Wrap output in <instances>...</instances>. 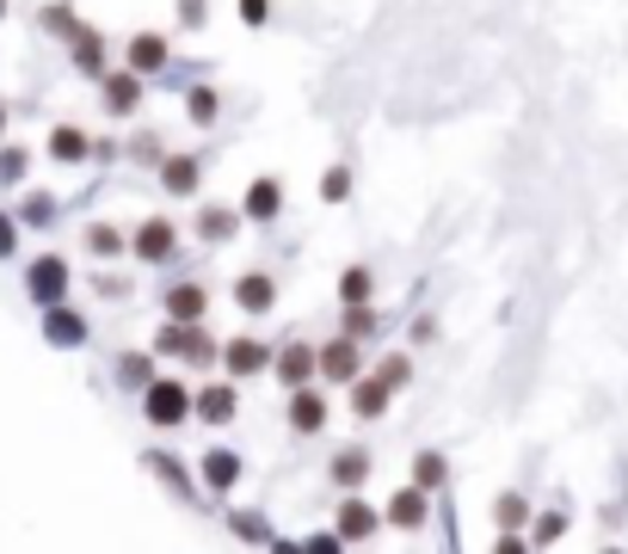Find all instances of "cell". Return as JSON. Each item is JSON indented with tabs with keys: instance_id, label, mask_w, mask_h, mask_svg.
Listing matches in <instances>:
<instances>
[{
	"instance_id": "1",
	"label": "cell",
	"mask_w": 628,
	"mask_h": 554,
	"mask_svg": "<svg viewBox=\"0 0 628 554\" xmlns=\"http://www.w3.org/2000/svg\"><path fill=\"white\" fill-rule=\"evenodd\" d=\"M142 419L148 425H186L191 419V388L179 383V376H154V383L142 388Z\"/></svg>"
},
{
	"instance_id": "2",
	"label": "cell",
	"mask_w": 628,
	"mask_h": 554,
	"mask_svg": "<svg viewBox=\"0 0 628 554\" xmlns=\"http://www.w3.org/2000/svg\"><path fill=\"white\" fill-rule=\"evenodd\" d=\"M154 352H161V357H191V364H210L216 345H210V333H203V320H167V327L154 333Z\"/></svg>"
},
{
	"instance_id": "3",
	"label": "cell",
	"mask_w": 628,
	"mask_h": 554,
	"mask_svg": "<svg viewBox=\"0 0 628 554\" xmlns=\"http://www.w3.org/2000/svg\"><path fill=\"white\" fill-rule=\"evenodd\" d=\"M271 376H278L283 388H308V376H321V352H315V345H302V339H290L283 345L278 357H271Z\"/></svg>"
},
{
	"instance_id": "4",
	"label": "cell",
	"mask_w": 628,
	"mask_h": 554,
	"mask_svg": "<svg viewBox=\"0 0 628 554\" xmlns=\"http://www.w3.org/2000/svg\"><path fill=\"white\" fill-rule=\"evenodd\" d=\"M136 259H148V265H161V259H173V247H179V228L167 222V216H148L142 228H136Z\"/></svg>"
},
{
	"instance_id": "5",
	"label": "cell",
	"mask_w": 628,
	"mask_h": 554,
	"mask_svg": "<svg viewBox=\"0 0 628 554\" xmlns=\"http://www.w3.org/2000/svg\"><path fill=\"white\" fill-rule=\"evenodd\" d=\"M26 290H31V303H43V308L62 303V290H68V265L56 259V253H43V259L26 271Z\"/></svg>"
},
{
	"instance_id": "6",
	"label": "cell",
	"mask_w": 628,
	"mask_h": 554,
	"mask_svg": "<svg viewBox=\"0 0 628 554\" xmlns=\"http://www.w3.org/2000/svg\"><path fill=\"white\" fill-rule=\"evenodd\" d=\"M191 413H198L203 425H228L235 413H241V395H235V383H210L191 395Z\"/></svg>"
},
{
	"instance_id": "7",
	"label": "cell",
	"mask_w": 628,
	"mask_h": 554,
	"mask_svg": "<svg viewBox=\"0 0 628 554\" xmlns=\"http://www.w3.org/2000/svg\"><path fill=\"white\" fill-rule=\"evenodd\" d=\"M376 524H382V512H376V505H363V499H346V505L333 512L339 542H370V536H376Z\"/></svg>"
},
{
	"instance_id": "8",
	"label": "cell",
	"mask_w": 628,
	"mask_h": 554,
	"mask_svg": "<svg viewBox=\"0 0 628 554\" xmlns=\"http://www.w3.org/2000/svg\"><path fill=\"white\" fill-rule=\"evenodd\" d=\"M321 376L327 383H358V339H327L321 345Z\"/></svg>"
},
{
	"instance_id": "9",
	"label": "cell",
	"mask_w": 628,
	"mask_h": 554,
	"mask_svg": "<svg viewBox=\"0 0 628 554\" xmlns=\"http://www.w3.org/2000/svg\"><path fill=\"white\" fill-rule=\"evenodd\" d=\"M235 303H241L247 315H266V308L278 303V284H271V271H241V277H235Z\"/></svg>"
},
{
	"instance_id": "10",
	"label": "cell",
	"mask_w": 628,
	"mask_h": 554,
	"mask_svg": "<svg viewBox=\"0 0 628 554\" xmlns=\"http://www.w3.org/2000/svg\"><path fill=\"white\" fill-rule=\"evenodd\" d=\"M278 210H283V185L271 179V172H266V179H253V185H247V204H241V216H247V222H271Z\"/></svg>"
},
{
	"instance_id": "11",
	"label": "cell",
	"mask_w": 628,
	"mask_h": 554,
	"mask_svg": "<svg viewBox=\"0 0 628 554\" xmlns=\"http://www.w3.org/2000/svg\"><path fill=\"white\" fill-rule=\"evenodd\" d=\"M99 80H106V111L111 118H130V111L142 106V75H136V68L130 75H99Z\"/></svg>"
},
{
	"instance_id": "12",
	"label": "cell",
	"mask_w": 628,
	"mask_h": 554,
	"mask_svg": "<svg viewBox=\"0 0 628 554\" xmlns=\"http://www.w3.org/2000/svg\"><path fill=\"white\" fill-rule=\"evenodd\" d=\"M388 400H395V388H388L382 376H358V383H351V413H358V419H382Z\"/></svg>"
},
{
	"instance_id": "13",
	"label": "cell",
	"mask_w": 628,
	"mask_h": 554,
	"mask_svg": "<svg viewBox=\"0 0 628 554\" xmlns=\"http://www.w3.org/2000/svg\"><path fill=\"white\" fill-rule=\"evenodd\" d=\"M222 364L235 369V383H241V376H259V369L271 364V352H266L259 339H228V345H222Z\"/></svg>"
},
{
	"instance_id": "14",
	"label": "cell",
	"mask_w": 628,
	"mask_h": 554,
	"mask_svg": "<svg viewBox=\"0 0 628 554\" xmlns=\"http://www.w3.org/2000/svg\"><path fill=\"white\" fill-rule=\"evenodd\" d=\"M426 517H431L426 487H407V493H395V499H388V524H395V530H419Z\"/></svg>"
},
{
	"instance_id": "15",
	"label": "cell",
	"mask_w": 628,
	"mask_h": 554,
	"mask_svg": "<svg viewBox=\"0 0 628 554\" xmlns=\"http://www.w3.org/2000/svg\"><path fill=\"white\" fill-rule=\"evenodd\" d=\"M43 339L50 345H87V320L74 315V308H62V303H50V320H43Z\"/></svg>"
},
{
	"instance_id": "16",
	"label": "cell",
	"mask_w": 628,
	"mask_h": 554,
	"mask_svg": "<svg viewBox=\"0 0 628 554\" xmlns=\"http://www.w3.org/2000/svg\"><path fill=\"white\" fill-rule=\"evenodd\" d=\"M130 68H136V75L167 68V38H161V31H136V38H130Z\"/></svg>"
},
{
	"instance_id": "17",
	"label": "cell",
	"mask_w": 628,
	"mask_h": 554,
	"mask_svg": "<svg viewBox=\"0 0 628 554\" xmlns=\"http://www.w3.org/2000/svg\"><path fill=\"white\" fill-rule=\"evenodd\" d=\"M290 425L296 432H321L327 425V395H315V388H296V400H290Z\"/></svg>"
},
{
	"instance_id": "18",
	"label": "cell",
	"mask_w": 628,
	"mask_h": 554,
	"mask_svg": "<svg viewBox=\"0 0 628 554\" xmlns=\"http://www.w3.org/2000/svg\"><path fill=\"white\" fill-rule=\"evenodd\" d=\"M198 160H191V155H167L161 160V185H167V191H173V198H191V191H198Z\"/></svg>"
},
{
	"instance_id": "19",
	"label": "cell",
	"mask_w": 628,
	"mask_h": 554,
	"mask_svg": "<svg viewBox=\"0 0 628 554\" xmlns=\"http://www.w3.org/2000/svg\"><path fill=\"white\" fill-rule=\"evenodd\" d=\"M363 481H370V456H363L358 444H351V449H339V456H333V487L358 493Z\"/></svg>"
},
{
	"instance_id": "20",
	"label": "cell",
	"mask_w": 628,
	"mask_h": 554,
	"mask_svg": "<svg viewBox=\"0 0 628 554\" xmlns=\"http://www.w3.org/2000/svg\"><path fill=\"white\" fill-rule=\"evenodd\" d=\"M235 481H241V456H235V449H210V456H203V487L228 493Z\"/></svg>"
},
{
	"instance_id": "21",
	"label": "cell",
	"mask_w": 628,
	"mask_h": 554,
	"mask_svg": "<svg viewBox=\"0 0 628 554\" xmlns=\"http://www.w3.org/2000/svg\"><path fill=\"white\" fill-rule=\"evenodd\" d=\"M203 308H210L203 284H173V290H167V315L173 320H203Z\"/></svg>"
},
{
	"instance_id": "22",
	"label": "cell",
	"mask_w": 628,
	"mask_h": 554,
	"mask_svg": "<svg viewBox=\"0 0 628 554\" xmlns=\"http://www.w3.org/2000/svg\"><path fill=\"white\" fill-rule=\"evenodd\" d=\"M87 148H93V142H87L81 123H56V130H50V155L56 160H87Z\"/></svg>"
},
{
	"instance_id": "23",
	"label": "cell",
	"mask_w": 628,
	"mask_h": 554,
	"mask_svg": "<svg viewBox=\"0 0 628 554\" xmlns=\"http://www.w3.org/2000/svg\"><path fill=\"white\" fill-rule=\"evenodd\" d=\"M74 62L87 68V75H106V38H99V31H74Z\"/></svg>"
},
{
	"instance_id": "24",
	"label": "cell",
	"mask_w": 628,
	"mask_h": 554,
	"mask_svg": "<svg viewBox=\"0 0 628 554\" xmlns=\"http://www.w3.org/2000/svg\"><path fill=\"white\" fill-rule=\"evenodd\" d=\"M118 383L123 388H148V383H154V357H148V352H123L118 357Z\"/></svg>"
},
{
	"instance_id": "25",
	"label": "cell",
	"mask_w": 628,
	"mask_h": 554,
	"mask_svg": "<svg viewBox=\"0 0 628 554\" xmlns=\"http://www.w3.org/2000/svg\"><path fill=\"white\" fill-rule=\"evenodd\" d=\"M235 228H241V222H235V210H222V204H210V210L198 216V240H210V247H216V240H228Z\"/></svg>"
},
{
	"instance_id": "26",
	"label": "cell",
	"mask_w": 628,
	"mask_h": 554,
	"mask_svg": "<svg viewBox=\"0 0 628 554\" xmlns=\"http://www.w3.org/2000/svg\"><path fill=\"white\" fill-rule=\"evenodd\" d=\"M370 290H376V271H370V265H351V271L339 277V303H370Z\"/></svg>"
},
{
	"instance_id": "27",
	"label": "cell",
	"mask_w": 628,
	"mask_h": 554,
	"mask_svg": "<svg viewBox=\"0 0 628 554\" xmlns=\"http://www.w3.org/2000/svg\"><path fill=\"white\" fill-rule=\"evenodd\" d=\"M494 517H499V530H524V524H530V499H524V493H499Z\"/></svg>"
},
{
	"instance_id": "28",
	"label": "cell",
	"mask_w": 628,
	"mask_h": 554,
	"mask_svg": "<svg viewBox=\"0 0 628 554\" xmlns=\"http://www.w3.org/2000/svg\"><path fill=\"white\" fill-rule=\"evenodd\" d=\"M413 487H443V456H438V449H419V456H413Z\"/></svg>"
},
{
	"instance_id": "29",
	"label": "cell",
	"mask_w": 628,
	"mask_h": 554,
	"mask_svg": "<svg viewBox=\"0 0 628 554\" xmlns=\"http://www.w3.org/2000/svg\"><path fill=\"white\" fill-rule=\"evenodd\" d=\"M186 111H191V123H216V111H222L216 87H191V92H186Z\"/></svg>"
},
{
	"instance_id": "30",
	"label": "cell",
	"mask_w": 628,
	"mask_h": 554,
	"mask_svg": "<svg viewBox=\"0 0 628 554\" xmlns=\"http://www.w3.org/2000/svg\"><path fill=\"white\" fill-rule=\"evenodd\" d=\"M87 253H93V259H111V253H123V235L111 222H93L87 228Z\"/></svg>"
},
{
	"instance_id": "31",
	"label": "cell",
	"mask_w": 628,
	"mask_h": 554,
	"mask_svg": "<svg viewBox=\"0 0 628 554\" xmlns=\"http://www.w3.org/2000/svg\"><path fill=\"white\" fill-rule=\"evenodd\" d=\"M376 327H382V315H376L370 303H346V333L351 339H370Z\"/></svg>"
},
{
	"instance_id": "32",
	"label": "cell",
	"mask_w": 628,
	"mask_h": 554,
	"mask_svg": "<svg viewBox=\"0 0 628 554\" xmlns=\"http://www.w3.org/2000/svg\"><path fill=\"white\" fill-rule=\"evenodd\" d=\"M376 376H382L388 388H407V383H413V357H407V352L382 357V369H376Z\"/></svg>"
},
{
	"instance_id": "33",
	"label": "cell",
	"mask_w": 628,
	"mask_h": 554,
	"mask_svg": "<svg viewBox=\"0 0 628 554\" xmlns=\"http://www.w3.org/2000/svg\"><path fill=\"white\" fill-rule=\"evenodd\" d=\"M321 198H327V204H346V198H351V172H346V167H327V172H321Z\"/></svg>"
},
{
	"instance_id": "34",
	"label": "cell",
	"mask_w": 628,
	"mask_h": 554,
	"mask_svg": "<svg viewBox=\"0 0 628 554\" xmlns=\"http://www.w3.org/2000/svg\"><path fill=\"white\" fill-rule=\"evenodd\" d=\"M19 216H26L31 228H50V216H56V198H50V191H31V198H26V210H19Z\"/></svg>"
},
{
	"instance_id": "35",
	"label": "cell",
	"mask_w": 628,
	"mask_h": 554,
	"mask_svg": "<svg viewBox=\"0 0 628 554\" xmlns=\"http://www.w3.org/2000/svg\"><path fill=\"white\" fill-rule=\"evenodd\" d=\"M26 179V148H0V185Z\"/></svg>"
},
{
	"instance_id": "36",
	"label": "cell",
	"mask_w": 628,
	"mask_h": 554,
	"mask_svg": "<svg viewBox=\"0 0 628 554\" xmlns=\"http://www.w3.org/2000/svg\"><path fill=\"white\" fill-rule=\"evenodd\" d=\"M228 524H235V536H247V542H271V530L259 524V512H235Z\"/></svg>"
},
{
	"instance_id": "37",
	"label": "cell",
	"mask_w": 628,
	"mask_h": 554,
	"mask_svg": "<svg viewBox=\"0 0 628 554\" xmlns=\"http://www.w3.org/2000/svg\"><path fill=\"white\" fill-rule=\"evenodd\" d=\"M43 31H56V38H74V13H68V7H43Z\"/></svg>"
},
{
	"instance_id": "38",
	"label": "cell",
	"mask_w": 628,
	"mask_h": 554,
	"mask_svg": "<svg viewBox=\"0 0 628 554\" xmlns=\"http://www.w3.org/2000/svg\"><path fill=\"white\" fill-rule=\"evenodd\" d=\"M148 468H154V475H161V481H167V487H179V493H191V481H186V475H179V462H173V456H148Z\"/></svg>"
},
{
	"instance_id": "39",
	"label": "cell",
	"mask_w": 628,
	"mask_h": 554,
	"mask_svg": "<svg viewBox=\"0 0 628 554\" xmlns=\"http://www.w3.org/2000/svg\"><path fill=\"white\" fill-rule=\"evenodd\" d=\"M561 536H567V517H561V512H542V524H536V542L548 548V542H561Z\"/></svg>"
},
{
	"instance_id": "40",
	"label": "cell",
	"mask_w": 628,
	"mask_h": 554,
	"mask_svg": "<svg viewBox=\"0 0 628 554\" xmlns=\"http://www.w3.org/2000/svg\"><path fill=\"white\" fill-rule=\"evenodd\" d=\"M241 19H247V26H266V19H271V0H241Z\"/></svg>"
},
{
	"instance_id": "41",
	"label": "cell",
	"mask_w": 628,
	"mask_h": 554,
	"mask_svg": "<svg viewBox=\"0 0 628 554\" xmlns=\"http://www.w3.org/2000/svg\"><path fill=\"white\" fill-rule=\"evenodd\" d=\"M130 155H142V160H161V136H136V142H130Z\"/></svg>"
},
{
	"instance_id": "42",
	"label": "cell",
	"mask_w": 628,
	"mask_h": 554,
	"mask_svg": "<svg viewBox=\"0 0 628 554\" xmlns=\"http://www.w3.org/2000/svg\"><path fill=\"white\" fill-rule=\"evenodd\" d=\"M19 235H13V216H0V259H13Z\"/></svg>"
},
{
	"instance_id": "43",
	"label": "cell",
	"mask_w": 628,
	"mask_h": 554,
	"mask_svg": "<svg viewBox=\"0 0 628 554\" xmlns=\"http://www.w3.org/2000/svg\"><path fill=\"white\" fill-rule=\"evenodd\" d=\"M203 13H210L203 0H179V19H186V26H203Z\"/></svg>"
},
{
	"instance_id": "44",
	"label": "cell",
	"mask_w": 628,
	"mask_h": 554,
	"mask_svg": "<svg viewBox=\"0 0 628 554\" xmlns=\"http://www.w3.org/2000/svg\"><path fill=\"white\" fill-rule=\"evenodd\" d=\"M0 130H7V111H0Z\"/></svg>"
},
{
	"instance_id": "45",
	"label": "cell",
	"mask_w": 628,
	"mask_h": 554,
	"mask_svg": "<svg viewBox=\"0 0 628 554\" xmlns=\"http://www.w3.org/2000/svg\"><path fill=\"white\" fill-rule=\"evenodd\" d=\"M0 13H7V0H0Z\"/></svg>"
}]
</instances>
